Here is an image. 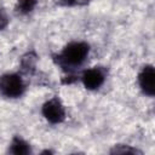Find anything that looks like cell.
Wrapping results in <instances>:
<instances>
[{
  "label": "cell",
  "mask_w": 155,
  "mask_h": 155,
  "mask_svg": "<svg viewBox=\"0 0 155 155\" xmlns=\"http://www.w3.org/2000/svg\"><path fill=\"white\" fill-rule=\"evenodd\" d=\"M41 114L50 124L53 125L61 124L65 120V109L58 97H52L46 101L41 107Z\"/></svg>",
  "instance_id": "obj_3"
},
{
  "label": "cell",
  "mask_w": 155,
  "mask_h": 155,
  "mask_svg": "<svg viewBox=\"0 0 155 155\" xmlns=\"http://www.w3.org/2000/svg\"><path fill=\"white\" fill-rule=\"evenodd\" d=\"M90 45L84 41H73L68 44L59 53L53 54V62L59 65L67 74L74 73L88 57Z\"/></svg>",
  "instance_id": "obj_1"
},
{
  "label": "cell",
  "mask_w": 155,
  "mask_h": 155,
  "mask_svg": "<svg viewBox=\"0 0 155 155\" xmlns=\"http://www.w3.org/2000/svg\"><path fill=\"white\" fill-rule=\"evenodd\" d=\"M8 25V16L4 8L0 7V30L5 29Z\"/></svg>",
  "instance_id": "obj_11"
},
{
  "label": "cell",
  "mask_w": 155,
  "mask_h": 155,
  "mask_svg": "<svg viewBox=\"0 0 155 155\" xmlns=\"http://www.w3.org/2000/svg\"><path fill=\"white\" fill-rule=\"evenodd\" d=\"M36 63H38V54L35 51H28L24 53L19 62V69L22 74L24 75H34L36 70Z\"/></svg>",
  "instance_id": "obj_6"
},
{
  "label": "cell",
  "mask_w": 155,
  "mask_h": 155,
  "mask_svg": "<svg viewBox=\"0 0 155 155\" xmlns=\"http://www.w3.org/2000/svg\"><path fill=\"white\" fill-rule=\"evenodd\" d=\"M25 92L23 78L16 73H7L0 76V94L6 98H19Z\"/></svg>",
  "instance_id": "obj_2"
},
{
  "label": "cell",
  "mask_w": 155,
  "mask_h": 155,
  "mask_svg": "<svg viewBox=\"0 0 155 155\" xmlns=\"http://www.w3.org/2000/svg\"><path fill=\"white\" fill-rule=\"evenodd\" d=\"M38 4V0H17L16 12L19 15H28L33 12Z\"/></svg>",
  "instance_id": "obj_8"
},
{
  "label": "cell",
  "mask_w": 155,
  "mask_h": 155,
  "mask_svg": "<svg viewBox=\"0 0 155 155\" xmlns=\"http://www.w3.org/2000/svg\"><path fill=\"white\" fill-rule=\"evenodd\" d=\"M51 153H52L51 150H44V151H42L41 154H51Z\"/></svg>",
  "instance_id": "obj_12"
},
{
  "label": "cell",
  "mask_w": 155,
  "mask_h": 155,
  "mask_svg": "<svg viewBox=\"0 0 155 155\" xmlns=\"http://www.w3.org/2000/svg\"><path fill=\"white\" fill-rule=\"evenodd\" d=\"M110 154H139L142 155L143 151H140L137 148H133L132 145L127 144H116L110 149Z\"/></svg>",
  "instance_id": "obj_9"
},
{
  "label": "cell",
  "mask_w": 155,
  "mask_h": 155,
  "mask_svg": "<svg viewBox=\"0 0 155 155\" xmlns=\"http://www.w3.org/2000/svg\"><path fill=\"white\" fill-rule=\"evenodd\" d=\"M138 85L142 92L149 97L155 94V70L151 64L144 65L138 74Z\"/></svg>",
  "instance_id": "obj_5"
},
{
  "label": "cell",
  "mask_w": 155,
  "mask_h": 155,
  "mask_svg": "<svg viewBox=\"0 0 155 155\" xmlns=\"http://www.w3.org/2000/svg\"><path fill=\"white\" fill-rule=\"evenodd\" d=\"M8 153L15 154V155H27L31 153V148L27 140H24L19 136H15L11 140Z\"/></svg>",
  "instance_id": "obj_7"
},
{
  "label": "cell",
  "mask_w": 155,
  "mask_h": 155,
  "mask_svg": "<svg viewBox=\"0 0 155 155\" xmlns=\"http://www.w3.org/2000/svg\"><path fill=\"white\" fill-rule=\"evenodd\" d=\"M107 78V70L103 67H93L90 69H86L81 75L82 85L86 90L94 91L98 90L105 81Z\"/></svg>",
  "instance_id": "obj_4"
},
{
  "label": "cell",
  "mask_w": 155,
  "mask_h": 155,
  "mask_svg": "<svg viewBox=\"0 0 155 155\" xmlns=\"http://www.w3.org/2000/svg\"><path fill=\"white\" fill-rule=\"evenodd\" d=\"M90 0H58V4L61 6L65 7H74V6H82L88 4Z\"/></svg>",
  "instance_id": "obj_10"
}]
</instances>
